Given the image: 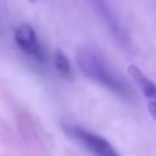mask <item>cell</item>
Segmentation results:
<instances>
[{
  "label": "cell",
  "instance_id": "obj_1",
  "mask_svg": "<svg viewBox=\"0 0 156 156\" xmlns=\"http://www.w3.org/2000/svg\"><path fill=\"white\" fill-rule=\"evenodd\" d=\"M76 61L79 68L87 77L96 80L102 87L121 97L129 96L126 83L118 77V74L112 71V68L108 65V62L105 61V58L99 50L93 47H79L76 53Z\"/></svg>",
  "mask_w": 156,
  "mask_h": 156
},
{
  "label": "cell",
  "instance_id": "obj_2",
  "mask_svg": "<svg viewBox=\"0 0 156 156\" xmlns=\"http://www.w3.org/2000/svg\"><path fill=\"white\" fill-rule=\"evenodd\" d=\"M62 127L70 138L80 143L94 156H121L106 138L91 132V130H87L85 127L74 126V124H62Z\"/></svg>",
  "mask_w": 156,
  "mask_h": 156
},
{
  "label": "cell",
  "instance_id": "obj_3",
  "mask_svg": "<svg viewBox=\"0 0 156 156\" xmlns=\"http://www.w3.org/2000/svg\"><path fill=\"white\" fill-rule=\"evenodd\" d=\"M14 40H15V44L26 55L32 56L37 61H44L46 59V55H44V50L40 44L38 35H37L35 29L30 24L24 23V24L17 26L15 30H14Z\"/></svg>",
  "mask_w": 156,
  "mask_h": 156
},
{
  "label": "cell",
  "instance_id": "obj_4",
  "mask_svg": "<svg viewBox=\"0 0 156 156\" xmlns=\"http://www.w3.org/2000/svg\"><path fill=\"white\" fill-rule=\"evenodd\" d=\"M127 74L132 77V80L138 85L141 93L144 94L146 99H149L152 103H156V83L152 82L144 71H141L136 65H129L127 67Z\"/></svg>",
  "mask_w": 156,
  "mask_h": 156
},
{
  "label": "cell",
  "instance_id": "obj_5",
  "mask_svg": "<svg viewBox=\"0 0 156 156\" xmlns=\"http://www.w3.org/2000/svg\"><path fill=\"white\" fill-rule=\"evenodd\" d=\"M55 68L62 74V76H71V65H70V59L65 56V53L61 49H58L55 52Z\"/></svg>",
  "mask_w": 156,
  "mask_h": 156
},
{
  "label": "cell",
  "instance_id": "obj_6",
  "mask_svg": "<svg viewBox=\"0 0 156 156\" xmlns=\"http://www.w3.org/2000/svg\"><path fill=\"white\" fill-rule=\"evenodd\" d=\"M91 2L97 8V11L100 12V15L105 18V21L111 26V29H118V26L115 24V18L112 15V11H111L109 5L106 3V0H91Z\"/></svg>",
  "mask_w": 156,
  "mask_h": 156
},
{
  "label": "cell",
  "instance_id": "obj_7",
  "mask_svg": "<svg viewBox=\"0 0 156 156\" xmlns=\"http://www.w3.org/2000/svg\"><path fill=\"white\" fill-rule=\"evenodd\" d=\"M149 112H150V115H152V118L156 121V103H152V102H149Z\"/></svg>",
  "mask_w": 156,
  "mask_h": 156
},
{
  "label": "cell",
  "instance_id": "obj_8",
  "mask_svg": "<svg viewBox=\"0 0 156 156\" xmlns=\"http://www.w3.org/2000/svg\"><path fill=\"white\" fill-rule=\"evenodd\" d=\"M29 2H32V3H35V2H37V0H29Z\"/></svg>",
  "mask_w": 156,
  "mask_h": 156
}]
</instances>
